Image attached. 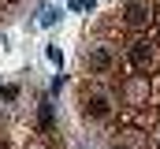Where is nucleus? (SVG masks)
Listing matches in <instances>:
<instances>
[{
	"label": "nucleus",
	"mask_w": 160,
	"mask_h": 149,
	"mask_svg": "<svg viewBox=\"0 0 160 149\" xmlns=\"http://www.w3.org/2000/svg\"><path fill=\"white\" fill-rule=\"evenodd\" d=\"M78 108L86 119H93V123H108L112 116H116V97L112 93H104L101 86H82V93H78Z\"/></svg>",
	"instance_id": "f03ea898"
},
{
	"label": "nucleus",
	"mask_w": 160,
	"mask_h": 149,
	"mask_svg": "<svg viewBox=\"0 0 160 149\" xmlns=\"http://www.w3.org/2000/svg\"><path fill=\"white\" fill-rule=\"evenodd\" d=\"M112 149H130V146H112Z\"/></svg>",
	"instance_id": "423d86ee"
},
{
	"label": "nucleus",
	"mask_w": 160,
	"mask_h": 149,
	"mask_svg": "<svg viewBox=\"0 0 160 149\" xmlns=\"http://www.w3.org/2000/svg\"><path fill=\"white\" fill-rule=\"evenodd\" d=\"M38 116H41V131H45V134H52V127H56V116H52V105H48V101L38 108Z\"/></svg>",
	"instance_id": "7ed1b4c3"
},
{
	"label": "nucleus",
	"mask_w": 160,
	"mask_h": 149,
	"mask_svg": "<svg viewBox=\"0 0 160 149\" xmlns=\"http://www.w3.org/2000/svg\"><path fill=\"white\" fill-rule=\"evenodd\" d=\"M0 149H11V142H8V138H4V134H0Z\"/></svg>",
	"instance_id": "39448f33"
},
{
	"label": "nucleus",
	"mask_w": 160,
	"mask_h": 149,
	"mask_svg": "<svg viewBox=\"0 0 160 149\" xmlns=\"http://www.w3.org/2000/svg\"><path fill=\"white\" fill-rule=\"evenodd\" d=\"M119 19H123V26L130 34H153L160 26V11H157L153 0H127L123 11H119Z\"/></svg>",
	"instance_id": "f257e3e1"
},
{
	"label": "nucleus",
	"mask_w": 160,
	"mask_h": 149,
	"mask_svg": "<svg viewBox=\"0 0 160 149\" xmlns=\"http://www.w3.org/2000/svg\"><path fill=\"white\" fill-rule=\"evenodd\" d=\"M19 97V86H4V101H15Z\"/></svg>",
	"instance_id": "20e7f679"
}]
</instances>
